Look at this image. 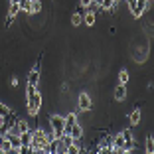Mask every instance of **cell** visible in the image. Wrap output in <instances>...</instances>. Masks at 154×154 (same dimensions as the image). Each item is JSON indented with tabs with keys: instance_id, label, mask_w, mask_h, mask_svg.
I'll return each instance as SVG.
<instances>
[{
	"instance_id": "1",
	"label": "cell",
	"mask_w": 154,
	"mask_h": 154,
	"mask_svg": "<svg viewBox=\"0 0 154 154\" xmlns=\"http://www.w3.org/2000/svg\"><path fill=\"white\" fill-rule=\"evenodd\" d=\"M26 99H28V103H26L28 115L36 117V115L40 113V109H42V93L38 91V87L28 85V89H26Z\"/></svg>"
},
{
	"instance_id": "2",
	"label": "cell",
	"mask_w": 154,
	"mask_h": 154,
	"mask_svg": "<svg viewBox=\"0 0 154 154\" xmlns=\"http://www.w3.org/2000/svg\"><path fill=\"white\" fill-rule=\"evenodd\" d=\"M51 138H55L54 132L51 131H44V128H32V150L34 152H42L44 150V146L48 144V140H51Z\"/></svg>"
},
{
	"instance_id": "3",
	"label": "cell",
	"mask_w": 154,
	"mask_h": 154,
	"mask_svg": "<svg viewBox=\"0 0 154 154\" xmlns=\"http://www.w3.org/2000/svg\"><path fill=\"white\" fill-rule=\"evenodd\" d=\"M63 127H65L63 115H50V131L54 132L55 138H59L63 134Z\"/></svg>"
},
{
	"instance_id": "4",
	"label": "cell",
	"mask_w": 154,
	"mask_h": 154,
	"mask_svg": "<svg viewBox=\"0 0 154 154\" xmlns=\"http://www.w3.org/2000/svg\"><path fill=\"white\" fill-rule=\"evenodd\" d=\"M146 10H148V0H136L132 6H128V12H131V16L134 20H138Z\"/></svg>"
},
{
	"instance_id": "5",
	"label": "cell",
	"mask_w": 154,
	"mask_h": 154,
	"mask_svg": "<svg viewBox=\"0 0 154 154\" xmlns=\"http://www.w3.org/2000/svg\"><path fill=\"white\" fill-rule=\"evenodd\" d=\"M77 107H79V111H83V113H89V111L93 109V101H91L89 93H79V95H77Z\"/></svg>"
},
{
	"instance_id": "6",
	"label": "cell",
	"mask_w": 154,
	"mask_h": 154,
	"mask_svg": "<svg viewBox=\"0 0 154 154\" xmlns=\"http://www.w3.org/2000/svg\"><path fill=\"white\" fill-rule=\"evenodd\" d=\"M40 77H42L40 63H36V65H34V69H30V73H28V85L38 87V83H40Z\"/></svg>"
},
{
	"instance_id": "7",
	"label": "cell",
	"mask_w": 154,
	"mask_h": 154,
	"mask_svg": "<svg viewBox=\"0 0 154 154\" xmlns=\"http://www.w3.org/2000/svg\"><path fill=\"white\" fill-rule=\"evenodd\" d=\"M127 85H122V83H117V87H115V91H113V97H115V101L117 103H122V101L127 99Z\"/></svg>"
},
{
	"instance_id": "8",
	"label": "cell",
	"mask_w": 154,
	"mask_h": 154,
	"mask_svg": "<svg viewBox=\"0 0 154 154\" xmlns=\"http://www.w3.org/2000/svg\"><path fill=\"white\" fill-rule=\"evenodd\" d=\"M69 134L73 136V140H81V138H83V134H85V132H83V127L79 125V121H77L75 125H71V128H69Z\"/></svg>"
},
{
	"instance_id": "9",
	"label": "cell",
	"mask_w": 154,
	"mask_h": 154,
	"mask_svg": "<svg viewBox=\"0 0 154 154\" xmlns=\"http://www.w3.org/2000/svg\"><path fill=\"white\" fill-rule=\"evenodd\" d=\"M63 121H65L63 132H69V128H71V125H75V122H77V113H73V111H69L67 115H63Z\"/></svg>"
},
{
	"instance_id": "10",
	"label": "cell",
	"mask_w": 154,
	"mask_h": 154,
	"mask_svg": "<svg viewBox=\"0 0 154 154\" xmlns=\"http://www.w3.org/2000/svg\"><path fill=\"white\" fill-rule=\"evenodd\" d=\"M83 14H85V8H83V6H79V8H77V12L73 14L71 16V26H81L83 24Z\"/></svg>"
},
{
	"instance_id": "11",
	"label": "cell",
	"mask_w": 154,
	"mask_h": 154,
	"mask_svg": "<svg viewBox=\"0 0 154 154\" xmlns=\"http://www.w3.org/2000/svg\"><path fill=\"white\" fill-rule=\"evenodd\" d=\"M83 22H85V26H95L97 22V14L95 12H91V10H85V14H83Z\"/></svg>"
},
{
	"instance_id": "12",
	"label": "cell",
	"mask_w": 154,
	"mask_h": 154,
	"mask_svg": "<svg viewBox=\"0 0 154 154\" xmlns=\"http://www.w3.org/2000/svg\"><path fill=\"white\" fill-rule=\"evenodd\" d=\"M20 14V6L18 2H8V10H6V16H10V18H16Z\"/></svg>"
},
{
	"instance_id": "13",
	"label": "cell",
	"mask_w": 154,
	"mask_h": 154,
	"mask_svg": "<svg viewBox=\"0 0 154 154\" xmlns=\"http://www.w3.org/2000/svg\"><path fill=\"white\" fill-rule=\"evenodd\" d=\"M140 117H142V113H140V109H134L131 115H128V122H131V127H136L138 122H140Z\"/></svg>"
},
{
	"instance_id": "14",
	"label": "cell",
	"mask_w": 154,
	"mask_h": 154,
	"mask_svg": "<svg viewBox=\"0 0 154 154\" xmlns=\"http://www.w3.org/2000/svg\"><path fill=\"white\" fill-rule=\"evenodd\" d=\"M40 12H42V2L40 0H32L30 8H28V14H40Z\"/></svg>"
},
{
	"instance_id": "15",
	"label": "cell",
	"mask_w": 154,
	"mask_h": 154,
	"mask_svg": "<svg viewBox=\"0 0 154 154\" xmlns=\"http://www.w3.org/2000/svg\"><path fill=\"white\" fill-rule=\"evenodd\" d=\"M16 125H18V128H20V134L22 132H26V131H30V122L26 121V119H16Z\"/></svg>"
},
{
	"instance_id": "16",
	"label": "cell",
	"mask_w": 154,
	"mask_h": 154,
	"mask_svg": "<svg viewBox=\"0 0 154 154\" xmlns=\"http://www.w3.org/2000/svg\"><path fill=\"white\" fill-rule=\"evenodd\" d=\"M128 79H131V73L127 71V69H122L121 73H119V83H122V85H127Z\"/></svg>"
},
{
	"instance_id": "17",
	"label": "cell",
	"mask_w": 154,
	"mask_h": 154,
	"mask_svg": "<svg viewBox=\"0 0 154 154\" xmlns=\"http://www.w3.org/2000/svg\"><path fill=\"white\" fill-rule=\"evenodd\" d=\"M144 150L148 154L154 152V140H152V136H146V142H144Z\"/></svg>"
},
{
	"instance_id": "18",
	"label": "cell",
	"mask_w": 154,
	"mask_h": 154,
	"mask_svg": "<svg viewBox=\"0 0 154 154\" xmlns=\"http://www.w3.org/2000/svg\"><path fill=\"white\" fill-rule=\"evenodd\" d=\"M30 2H32V0H18L20 12H26V14H28V8H30Z\"/></svg>"
},
{
	"instance_id": "19",
	"label": "cell",
	"mask_w": 154,
	"mask_h": 154,
	"mask_svg": "<svg viewBox=\"0 0 154 154\" xmlns=\"http://www.w3.org/2000/svg\"><path fill=\"white\" fill-rule=\"evenodd\" d=\"M8 113H12V109H10L8 105H4V103H0V117H6Z\"/></svg>"
},
{
	"instance_id": "20",
	"label": "cell",
	"mask_w": 154,
	"mask_h": 154,
	"mask_svg": "<svg viewBox=\"0 0 154 154\" xmlns=\"http://www.w3.org/2000/svg\"><path fill=\"white\" fill-rule=\"evenodd\" d=\"M93 0H79V6H83V8H87V6L91 4Z\"/></svg>"
},
{
	"instance_id": "21",
	"label": "cell",
	"mask_w": 154,
	"mask_h": 154,
	"mask_svg": "<svg viewBox=\"0 0 154 154\" xmlns=\"http://www.w3.org/2000/svg\"><path fill=\"white\" fill-rule=\"evenodd\" d=\"M113 2H117V4H119V0H113Z\"/></svg>"
}]
</instances>
